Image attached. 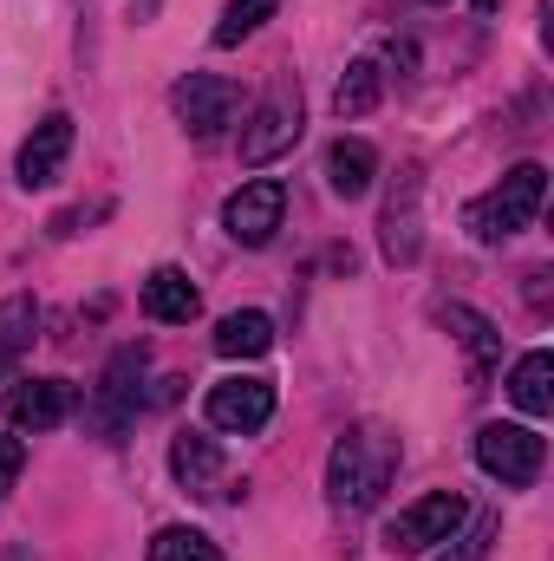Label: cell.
I'll use <instances>...</instances> for the list:
<instances>
[{"label":"cell","mask_w":554,"mask_h":561,"mask_svg":"<svg viewBox=\"0 0 554 561\" xmlns=\"http://www.w3.org/2000/svg\"><path fill=\"white\" fill-rule=\"evenodd\" d=\"M399 477V431L385 424H346V437L326 457V496L333 510H379Z\"/></svg>","instance_id":"obj_1"},{"label":"cell","mask_w":554,"mask_h":561,"mask_svg":"<svg viewBox=\"0 0 554 561\" xmlns=\"http://www.w3.org/2000/svg\"><path fill=\"white\" fill-rule=\"evenodd\" d=\"M542 196H549V170H542V163H516L489 196H476V203L463 209V229H470L476 242H509V236H522V229L535 222Z\"/></svg>","instance_id":"obj_2"},{"label":"cell","mask_w":554,"mask_h":561,"mask_svg":"<svg viewBox=\"0 0 554 561\" xmlns=\"http://www.w3.org/2000/svg\"><path fill=\"white\" fill-rule=\"evenodd\" d=\"M476 463H483L496 483L529 490V483L542 477V463H549V437H542L535 424H483V431H476Z\"/></svg>","instance_id":"obj_3"},{"label":"cell","mask_w":554,"mask_h":561,"mask_svg":"<svg viewBox=\"0 0 554 561\" xmlns=\"http://www.w3.org/2000/svg\"><path fill=\"white\" fill-rule=\"evenodd\" d=\"M293 144H300V85L275 79L262 92V105L249 112V125H242V163L262 170V163H275L280 150H293Z\"/></svg>","instance_id":"obj_4"},{"label":"cell","mask_w":554,"mask_h":561,"mask_svg":"<svg viewBox=\"0 0 554 561\" xmlns=\"http://www.w3.org/2000/svg\"><path fill=\"white\" fill-rule=\"evenodd\" d=\"M463 516H470V503H463L457 490H430V496H417L412 510H399V516L385 523V549H392V556H424V549H437Z\"/></svg>","instance_id":"obj_5"},{"label":"cell","mask_w":554,"mask_h":561,"mask_svg":"<svg viewBox=\"0 0 554 561\" xmlns=\"http://www.w3.org/2000/svg\"><path fill=\"white\" fill-rule=\"evenodd\" d=\"M280 216H287V183L280 176H255V183H242L229 203H222V229L242 242V249H268L280 229Z\"/></svg>","instance_id":"obj_6"},{"label":"cell","mask_w":554,"mask_h":561,"mask_svg":"<svg viewBox=\"0 0 554 561\" xmlns=\"http://www.w3.org/2000/svg\"><path fill=\"white\" fill-rule=\"evenodd\" d=\"M170 105H176L183 131H196V138H216V131L235 118L242 92H235V79H222V72H189V79L170 92Z\"/></svg>","instance_id":"obj_7"},{"label":"cell","mask_w":554,"mask_h":561,"mask_svg":"<svg viewBox=\"0 0 554 561\" xmlns=\"http://www.w3.org/2000/svg\"><path fill=\"white\" fill-rule=\"evenodd\" d=\"M203 412L216 431H235V437H255L262 424L275 419V386L268 379H216Z\"/></svg>","instance_id":"obj_8"},{"label":"cell","mask_w":554,"mask_h":561,"mask_svg":"<svg viewBox=\"0 0 554 561\" xmlns=\"http://www.w3.org/2000/svg\"><path fill=\"white\" fill-rule=\"evenodd\" d=\"M66 157H72V118H66V112H46V118L33 125V138L20 144V157H13L20 190H46V183H59Z\"/></svg>","instance_id":"obj_9"},{"label":"cell","mask_w":554,"mask_h":561,"mask_svg":"<svg viewBox=\"0 0 554 561\" xmlns=\"http://www.w3.org/2000/svg\"><path fill=\"white\" fill-rule=\"evenodd\" d=\"M437 327H450V340L470 353V373L489 379V366L503 359V333H496V320H483V313L463 307V300H437Z\"/></svg>","instance_id":"obj_10"},{"label":"cell","mask_w":554,"mask_h":561,"mask_svg":"<svg viewBox=\"0 0 554 561\" xmlns=\"http://www.w3.org/2000/svg\"><path fill=\"white\" fill-rule=\"evenodd\" d=\"M143 313L157 320V327H189L196 320V307H203V294H196V280L183 275V268H150L143 280Z\"/></svg>","instance_id":"obj_11"},{"label":"cell","mask_w":554,"mask_h":561,"mask_svg":"<svg viewBox=\"0 0 554 561\" xmlns=\"http://www.w3.org/2000/svg\"><path fill=\"white\" fill-rule=\"evenodd\" d=\"M72 386L66 379H20L13 386V424L20 431H53V424L72 419Z\"/></svg>","instance_id":"obj_12"},{"label":"cell","mask_w":554,"mask_h":561,"mask_svg":"<svg viewBox=\"0 0 554 561\" xmlns=\"http://www.w3.org/2000/svg\"><path fill=\"white\" fill-rule=\"evenodd\" d=\"M372 176H379V150L366 138H339L326 150V190H333V196L359 203V196L372 190Z\"/></svg>","instance_id":"obj_13"},{"label":"cell","mask_w":554,"mask_h":561,"mask_svg":"<svg viewBox=\"0 0 554 561\" xmlns=\"http://www.w3.org/2000/svg\"><path fill=\"white\" fill-rule=\"evenodd\" d=\"M385 236V262H399V268H412L417 262V170H405V183H399V196L385 203V222H379Z\"/></svg>","instance_id":"obj_14"},{"label":"cell","mask_w":554,"mask_h":561,"mask_svg":"<svg viewBox=\"0 0 554 561\" xmlns=\"http://www.w3.org/2000/svg\"><path fill=\"white\" fill-rule=\"evenodd\" d=\"M509 399H516L529 419H549L554 412V353L549 346H535V353L516 359V373H509Z\"/></svg>","instance_id":"obj_15"},{"label":"cell","mask_w":554,"mask_h":561,"mask_svg":"<svg viewBox=\"0 0 554 561\" xmlns=\"http://www.w3.org/2000/svg\"><path fill=\"white\" fill-rule=\"evenodd\" d=\"M170 470H176L183 490H203V496H209V483H222V450H216V437L183 431V437L170 444Z\"/></svg>","instance_id":"obj_16"},{"label":"cell","mask_w":554,"mask_h":561,"mask_svg":"<svg viewBox=\"0 0 554 561\" xmlns=\"http://www.w3.org/2000/svg\"><path fill=\"white\" fill-rule=\"evenodd\" d=\"M268 346H275V320L268 313H255V307L222 313V327H216V353L222 359H262Z\"/></svg>","instance_id":"obj_17"},{"label":"cell","mask_w":554,"mask_h":561,"mask_svg":"<svg viewBox=\"0 0 554 561\" xmlns=\"http://www.w3.org/2000/svg\"><path fill=\"white\" fill-rule=\"evenodd\" d=\"M33 340H39V300L33 294H7L0 300V373L20 353H33Z\"/></svg>","instance_id":"obj_18"},{"label":"cell","mask_w":554,"mask_h":561,"mask_svg":"<svg viewBox=\"0 0 554 561\" xmlns=\"http://www.w3.org/2000/svg\"><path fill=\"white\" fill-rule=\"evenodd\" d=\"M496 536H503V516H496V510H483V516H463V523L443 536L450 549H437L430 561H489Z\"/></svg>","instance_id":"obj_19"},{"label":"cell","mask_w":554,"mask_h":561,"mask_svg":"<svg viewBox=\"0 0 554 561\" xmlns=\"http://www.w3.org/2000/svg\"><path fill=\"white\" fill-rule=\"evenodd\" d=\"M379 92H385L379 59H353L346 79H339V92H333V112H339V118H366V112L379 105Z\"/></svg>","instance_id":"obj_20"},{"label":"cell","mask_w":554,"mask_h":561,"mask_svg":"<svg viewBox=\"0 0 554 561\" xmlns=\"http://www.w3.org/2000/svg\"><path fill=\"white\" fill-rule=\"evenodd\" d=\"M275 7H280V0H229V7H222V20H216V46H242L262 20H275Z\"/></svg>","instance_id":"obj_21"},{"label":"cell","mask_w":554,"mask_h":561,"mask_svg":"<svg viewBox=\"0 0 554 561\" xmlns=\"http://www.w3.org/2000/svg\"><path fill=\"white\" fill-rule=\"evenodd\" d=\"M150 561H222V549L203 536V529H163L150 542Z\"/></svg>","instance_id":"obj_22"},{"label":"cell","mask_w":554,"mask_h":561,"mask_svg":"<svg viewBox=\"0 0 554 561\" xmlns=\"http://www.w3.org/2000/svg\"><path fill=\"white\" fill-rule=\"evenodd\" d=\"M20 470H26V444H20L13 431H0V496L20 483Z\"/></svg>","instance_id":"obj_23"},{"label":"cell","mask_w":554,"mask_h":561,"mask_svg":"<svg viewBox=\"0 0 554 561\" xmlns=\"http://www.w3.org/2000/svg\"><path fill=\"white\" fill-rule=\"evenodd\" d=\"M496 7H503V0H476V13H496Z\"/></svg>","instance_id":"obj_24"},{"label":"cell","mask_w":554,"mask_h":561,"mask_svg":"<svg viewBox=\"0 0 554 561\" xmlns=\"http://www.w3.org/2000/svg\"><path fill=\"white\" fill-rule=\"evenodd\" d=\"M7 561H20V556H7Z\"/></svg>","instance_id":"obj_25"}]
</instances>
